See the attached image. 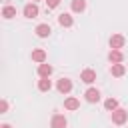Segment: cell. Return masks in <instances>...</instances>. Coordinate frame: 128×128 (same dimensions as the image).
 I'll list each match as a JSON object with an SVG mask.
<instances>
[{"label":"cell","instance_id":"8992f818","mask_svg":"<svg viewBox=\"0 0 128 128\" xmlns=\"http://www.w3.org/2000/svg\"><path fill=\"white\" fill-rule=\"evenodd\" d=\"M66 124H68V122H66V118H64L62 114H54V116H52V122H50L52 128H66Z\"/></svg>","mask_w":128,"mask_h":128},{"label":"cell","instance_id":"ffe728a7","mask_svg":"<svg viewBox=\"0 0 128 128\" xmlns=\"http://www.w3.org/2000/svg\"><path fill=\"white\" fill-rule=\"evenodd\" d=\"M46 4H48V8H56L60 4V0H46Z\"/></svg>","mask_w":128,"mask_h":128},{"label":"cell","instance_id":"5b68a950","mask_svg":"<svg viewBox=\"0 0 128 128\" xmlns=\"http://www.w3.org/2000/svg\"><path fill=\"white\" fill-rule=\"evenodd\" d=\"M80 80H82V82H86V84H92V82L96 80V72H94L92 68H86V70H82Z\"/></svg>","mask_w":128,"mask_h":128},{"label":"cell","instance_id":"ba28073f","mask_svg":"<svg viewBox=\"0 0 128 128\" xmlns=\"http://www.w3.org/2000/svg\"><path fill=\"white\" fill-rule=\"evenodd\" d=\"M32 60H34V62H38V64L46 62V52H44L42 48H36V50H32Z\"/></svg>","mask_w":128,"mask_h":128},{"label":"cell","instance_id":"44dd1931","mask_svg":"<svg viewBox=\"0 0 128 128\" xmlns=\"http://www.w3.org/2000/svg\"><path fill=\"white\" fill-rule=\"evenodd\" d=\"M0 128H12V126H10V124H2Z\"/></svg>","mask_w":128,"mask_h":128},{"label":"cell","instance_id":"30bf717a","mask_svg":"<svg viewBox=\"0 0 128 128\" xmlns=\"http://www.w3.org/2000/svg\"><path fill=\"white\" fill-rule=\"evenodd\" d=\"M84 96H86V100H88V102H92V104H94V102H98V100H100V92H98V90H96V88H88V90H86V94H84Z\"/></svg>","mask_w":128,"mask_h":128},{"label":"cell","instance_id":"ac0fdd59","mask_svg":"<svg viewBox=\"0 0 128 128\" xmlns=\"http://www.w3.org/2000/svg\"><path fill=\"white\" fill-rule=\"evenodd\" d=\"M104 108L110 110V112H114V110L118 108V100H116V98H108V100L104 102Z\"/></svg>","mask_w":128,"mask_h":128},{"label":"cell","instance_id":"5bb4252c","mask_svg":"<svg viewBox=\"0 0 128 128\" xmlns=\"http://www.w3.org/2000/svg\"><path fill=\"white\" fill-rule=\"evenodd\" d=\"M110 72H112V76H124V72H126V68H124V64H112V68H110Z\"/></svg>","mask_w":128,"mask_h":128},{"label":"cell","instance_id":"7402d4cb","mask_svg":"<svg viewBox=\"0 0 128 128\" xmlns=\"http://www.w3.org/2000/svg\"><path fill=\"white\" fill-rule=\"evenodd\" d=\"M32 2H38V0H32Z\"/></svg>","mask_w":128,"mask_h":128},{"label":"cell","instance_id":"e0dca14e","mask_svg":"<svg viewBox=\"0 0 128 128\" xmlns=\"http://www.w3.org/2000/svg\"><path fill=\"white\" fill-rule=\"evenodd\" d=\"M2 16H4L6 20L14 18V16H16V8H14V6H4V8H2Z\"/></svg>","mask_w":128,"mask_h":128},{"label":"cell","instance_id":"9c48e42d","mask_svg":"<svg viewBox=\"0 0 128 128\" xmlns=\"http://www.w3.org/2000/svg\"><path fill=\"white\" fill-rule=\"evenodd\" d=\"M52 70H54V68H52L50 64H46V62H42V64L38 66V74H40V78H48V76L52 74Z\"/></svg>","mask_w":128,"mask_h":128},{"label":"cell","instance_id":"52a82bcc","mask_svg":"<svg viewBox=\"0 0 128 128\" xmlns=\"http://www.w3.org/2000/svg\"><path fill=\"white\" fill-rule=\"evenodd\" d=\"M50 32H52V28L48 24H38L36 26V36H40V38H48Z\"/></svg>","mask_w":128,"mask_h":128},{"label":"cell","instance_id":"7a4b0ae2","mask_svg":"<svg viewBox=\"0 0 128 128\" xmlns=\"http://www.w3.org/2000/svg\"><path fill=\"white\" fill-rule=\"evenodd\" d=\"M22 12H24V16H26V18H36V16L40 14V10H38L36 2H30V4H26Z\"/></svg>","mask_w":128,"mask_h":128},{"label":"cell","instance_id":"7c38bea8","mask_svg":"<svg viewBox=\"0 0 128 128\" xmlns=\"http://www.w3.org/2000/svg\"><path fill=\"white\" fill-rule=\"evenodd\" d=\"M122 58H124V56H122L120 50H110V52H108V60H110L112 64H120Z\"/></svg>","mask_w":128,"mask_h":128},{"label":"cell","instance_id":"8fae6325","mask_svg":"<svg viewBox=\"0 0 128 128\" xmlns=\"http://www.w3.org/2000/svg\"><path fill=\"white\" fill-rule=\"evenodd\" d=\"M64 108H66V110H78V108H80V102H78V98H74V96L66 98V100H64Z\"/></svg>","mask_w":128,"mask_h":128},{"label":"cell","instance_id":"277c9868","mask_svg":"<svg viewBox=\"0 0 128 128\" xmlns=\"http://www.w3.org/2000/svg\"><path fill=\"white\" fill-rule=\"evenodd\" d=\"M124 42H126V40H124L122 34H114V36L110 38V48H112V50H120V48L124 46Z\"/></svg>","mask_w":128,"mask_h":128},{"label":"cell","instance_id":"6da1fadb","mask_svg":"<svg viewBox=\"0 0 128 128\" xmlns=\"http://www.w3.org/2000/svg\"><path fill=\"white\" fill-rule=\"evenodd\" d=\"M126 118H128V112H126V110H122V108H116V110L112 112V122H114V124H118V126H120V124H124V122H126Z\"/></svg>","mask_w":128,"mask_h":128},{"label":"cell","instance_id":"d6986e66","mask_svg":"<svg viewBox=\"0 0 128 128\" xmlns=\"http://www.w3.org/2000/svg\"><path fill=\"white\" fill-rule=\"evenodd\" d=\"M6 110H8V102H6V100H2V102H0V114H4Z\"/></svg>","mask_w":128,"mask_h":128},{"label":"cell","instance_id":"4fadbf2b","mask_svg":"<svg viewBox=\"0 0 128 128\" xmlns=\"http://www.w3.org/2000/svg\"><path fill=\"white\" fill-rule=\"evenodd\" d=\"M58 24L68 28V26H72V24H74V20H72V16H70V14H60V16H58Z\"/></svg>","mask_w":128,"mask_h":128},{"label":"cell","instance_id":"9a60e30c","mask_svg":"<svg viewBox=\"0 0 128 128\" xmlns=\"http://www.w3.org/2000/svg\"><path fill=\"white\" fill-rule=\"evenodd\" d=\"M50 88H52V82H50L48 78H40V80H38V90H40V92H48Z\"/></svg>","mask_w":128,"mask_h":128},{"label":"cell","instance_id":"3957f363","mask_svg":"<svg viewBox=\"0 0 128 128\" xmlns=\"http://www.w3.org/2000/svg\"><path fill=\"white\" fill-rule=\"evenodd\" d=\"M56 88H58V92H60V94H68V92L72 90V82H70L68 78H60V80H58V84H56Z\"/></svg>","mask_w":128,"mask_h":128},{"label":"cell","instance_id":"2e32d148","mask_svg":"<svg viewBox=\"0 0 128 128\" xmlns=\"http://www.w3.org/2000/svg\"><path fill=\"white\" fill-rule=\"evenodd\" d=\"M86 10V0H72V12H84Z\"/></svg>","mask_w":128,"mask_h":128}]
</instances>
